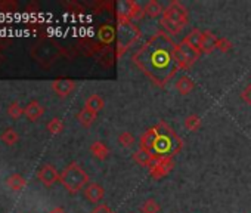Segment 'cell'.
<instances>
[{"label":"cell","instance_id":"1","mask_svg":"<svg viewBox=\"0 0 251 213\" xmlns=\"http://www.w3.org/2000/svg\"><path fill=\"white\" fill-rule=\"evenodd\" d=\"M133 62L158 86L169 83L180 70L177 45L166 31H157L133 55Z\"/></svg>","mask_w":251,"mask_h":213},{"label":"cell","instance_id":"2","mask_svg":"<svg viewBox=\"0 0 251 213\" xmlns=\"http://www.w3.org/2000/svg\"><path fill=\"white\" fill-rule=\"evenodd\" d=\"M155 128H157V136H155L152 154L158 156V157H172L173 159L183 148L182 138L172 129V126H169L164 122H160Z\"/></svg>","mask_w":251,"mask_h":213},{"label":"cell","instance_id":"3","mask_svg":"<svg viewBox=\"0 0 251 213\" xmlns=\"http://www.w3.org/2000/svg\"><path fill=\"white\" fill-rule=\"evenodd\" d=\"M188 23H189V11L179 0L170 2V5L164 9L160 20L161 27L170 36H179L185 30Z\"/></svg>","mask_w":251,"mask_h":213},{"label":"cell","instance_id":"4","mask_svg":"<svg viewBox=\"0 0 251 213\" xmlns=\"http://www.w3.org/2000/svg\"><path fill=\"white\" fill-rule=\"evenodd\" d=\"M59 181L70 194H77L78 191L87 186L89 175L87 172H84V169L78 163L73 161L61 172Z\"/></svg>","mask_w":251,"mask_h":213},{"label":"cell","instance_id":"5","mask_svg":"<svg viewBox=\"0 0 251 213\" xmlns=\"http://www.w3.org/2000/svg\"><path fill=\"white\" fill-rule=\"evenodd\" d=\"M141 37V30L133 23H118L117 27V56H123Z\"/></svg>","mask_w":251,"mask_h":213},{"label":"cell","instance_id":"6","mask_svg":"<svg viewBox=\"0 0 251 213\" xmlns=\"http://www.w3.org/2000/svg\"><path fill=\"white\" fill-rule=\"evenodd\" d=\"M115 15L118 23H133L136 20H141L145 12L144 8H141V5L135 0H123V2L117 3Z\"/></svg>","mask_w":251,"mask_h":213},{"label":"cell","instance_id":"7","mask_svg":"<svg viewBox=\"0 0 251 213\" xmlns=\"http://www.w3.org/2000/svg\"><path fill=\"white\" fill-rule=\"evenodd\" d=\"M200 56H201L200 48L183 37L182 42L177 45V61L180 70H189L200 59Z\"/></svg>","mask_w":251,"mask_h":213},{"label":"cell","instance_id":"8","mask_svg":"<svg viewBox=\"0 0 251 213\" xmlns=\"http://www.w3.org/2000/svg\"><path fill=\"white\" fill-rule=\"evenodd\" d=\"M175 167V160L172 157H158L155 156L152 163L150 164L148 170L150 175L154 179H163L164 176H167Z\"/></svg>","mask_w":251,"mask_h":213},{"label":"cell","instance_id":"9","mask_svg":"<svg viewBox=\"0 0 251 213\" xmlns=\"http://www.w3.org/2000/svg\"><path fill=\"white\" fill-rule=\"evenodd\" d=\"M37 178H39V181H40L43 185L52 186V185H55V184L59 181L61 173H58V170H56L52 164H43V166L39 169Z\"/></svg>","mask_w":251,"mask_h":213},{"label":"cell","instance_id":"10","mask_svg":"<svg viewBox=\"0 0 251 213\" xmlns=\"http://www.w3.org/2000/svg\"><path fill=\"white\" fill-rule=\"evenodd\" d=\"M217 40H219V37L214 33H211L210 30L202 31L201 40H200V46H198L200 48V52L201 53H205V55L214 52L217 49Z\"/></svg>","mask_w":251,"mask_h":213},{"label":"cell","instance_id":"11","mask_svg":"<svg viewBox=\"0 0 251 213\" xmlns=\"http://www.w3.org/2000/svg\"><path fill=\"white\" fill-rule=\"evenodd\" d=\"M75 89V81L71 79H56L52 81V90L59 98H67Z\"/></svg>","mask_w":251,"mask_h":213},{"label":"cell","instance_id":"12","mask_svg":"<svg viewBox=\"0 0 251 213\" xmlns=\"http://www.w3.org/2000/svg\"><path fill=\"white\" fill-rule=\"evenodd\" d=\"M105 195V189L98 182H89L87 186L84 188V197L89 203L98 204Z\"/></svg>","mask_w":251,"mask_h":213},{"label":"cell","instance_id":"13","mask_svg":"<svg viewBox=\"0 0 251 213\" xmlns=\"http://www.w3.org/2000/svg\"><path fill=\"white\" fill-rule=\"evenodd\" d=\"M43 114H45V106H43L37 99L30 101V102L24 106V116H25L30 122H37Z\"/></svg>","mask_w":251,"mask_h":213},{"label":"cell","instance_id":"14","mask_svg":"<svg viewBox=\"0 0 251 213\" xmlns=\"http://www.w3.org/2000/svg\"><path fill=\"white\" fill-rule=\"evenodd\" d=\"M155 136H157V128H151L147 132H144L139 138V150H144L150 154H152L154 151V142H155Z\"/></svg>","mask_w":251,"mask_h":213},{"label":"cell","instance_id":"15","mask_svg":"<svg viewBox=\"0 0 251 213\" xmlns=\"http://www.w3.org/2000/svg\"><path fill=\"white\" fill-rule=\"evenodd\" d=\"M90 154L96 159V160H100V161H103V160H106L108 157H109V148L106 147V144L105 142H102V141H95V142H92V145H90Z\"/></svg>","mask_w":251,"mask_h":213},{"label":"cell","instance_id":"16","mask_svg":"<svg viewBox=\"0 0 251 213\" xmlns=\"http://www.w3.org/2000/svg\"><path fill=\"white\" fill-rule=\"evenodd\" d=\"M6 185L14 191V192H20V191H24L25 186H27V179L20 175V173H12L8 176L6 179Z\"/></svg>","mask_w":251,"mask_h":213},{"label":"cell","instance_id":"17","mask_svg":"<svg viewBox=\"0 0 251 213\" xmlns=\"http://www.w3.org/2000/svg\"><path fill=\"white\" fill-rule=\"evenodd\" d=\"M96 119H98V114L93 113L92 110L86 108V106H83V108H81V110L78 111V114H77V120H78V123H80L83 128H90V126L95 123Z\"/></svg>","mask_w":251,"mask_h":213},{"label":"cell","instance_id":"18","mask_svg":"<svg viewBox=\"0 0 251 213\" xmlns=\"http://www.w3.org/2000/svg\"><path fill=\"white\" fill-rule=\"evenodd\" d=\"M84 106H86V108H89V110H92L93 113H96V114H98L99 111H102V110H103L105 101L102 99V96H99V95L93 93V95L87 96V99H86V102H84Z\"/></svg>","mask_w":251,"mask_h":213},{"label":"cell","instance_id":"19","mask_svg":"<svg viewBox=\"0 0 251 213\" xmlns=\"http://www.w3.org/2000/svg\"><path fill=\"white\" fill-rule=\"evenodd\" d=\"M175 87H176V90H177L180 95H188V93H191V92L194 90L195 83H194V80H192L191 77L182 76V77H179V80L176 81Z\"/></svg>","mask_w":251,"mask_h":213},{"label":"cell","instance_id":"20","mask_svg":"<svg viewBox=\"0 0 251 213\" xmlns=\"http://www.w3.org/2000/svg\"><path fill=\"white\" fill-rule=\"evenodd\" d=\"M144 12L150 18H157V17L163 15L164 9H163L161 3L157 2V0H150V2H147V5L144 6Z\"/></svg>","mask_w":251,"mask_h":213},{"label":"cell","instance_id":"21","mask_svg":"<svg viewBox=\"0 0 251 213\" xmlns=\"http://www.w3.org/2000/svg\"><path fill=\"white\" fill-rule=\"evenodd\" d=\"M154 157H155L154 154H150V153H147L144 150H138V151L133 153V160L139 166H142V167H150V164L152 163Z\"/></svg>","mask_w":251,"mask_h":213},{"label":"cell","instance_id":"22","mask_svg":"<svg viewBox=\"0 0 251 213\" xmlns=\"http://www.w3.org/2000/svg\"><path fill=\"white\" fill-rule=\"evenodd\" d=\"M0 139H2V142H3L5 145L12 147V145H15V144L20 141V135H18V132H17L15 129L8 128V129H5V131L2 132V135H0Z\"/></svg>","mask_w":251,"mask_h":213},{"label":"cell","instance_id":"23","mask_svg":"<svg viewBox=\"0 0 251 213\" xmlns=\"http://www.w3.org/2000/svg\"><path fill=\"white\" fill-rule=\"evenodd\" d=\"M183 126L188 132H197L201 128V117L198 114H189L185 119Z\"/></svg>","mask_w":251,"mask_h":213},{"label":"cell","instance_id":"24","mask_svg":"<svg viewBox=\"0 0 251 213\" xmlns=\"http://www.w3.org/2000/svg\"><path fill=\"white\" fill-rule=\"evenodd\" d=\"M8 116L12 120H18L21 116H24V106L20 104V101H14L8 105Z\"/></svg>","mask_w":251,"mask_h":213},{"label":"cell","instance_id":"25","mask_svg":"<svg viewBox=\"0 0 251 213\" xmlns=\"http://www.w3.org/2000/svg\"><path fill=\"white\" fill-rule=\"evenodd\" d=\"M64 128H65V125H64L62 119H59V117L50 119V120L48 122V125H46L48 132L52 133V135H59V133H62Z\"/></svg>","mask_w":251,"mask_h":213},{"label":"cell","instance_id":"26","mask_svg":"<svg viewBox=\"0 0 251 213\" xmlns=\"http://www.w3.org/2000/svg\"><path fill=\"white\" fill-rule=\"evenodd\" d=\"M117 141H118V144H120L123 148H132V147L135 145V142H136L135 136H133L129 131L121 132V133L118 135Z\"/></svg>","mask_w":251,"mask_h":213},{"label":"cell","instance_id":"27","mask_svg":"<svg viewBox=\"0 0 251 213\" xmlns=\"http://www.w3.org/2000/svg\"><path fill=\"white\" fill-rule=\"evenodd\" d=\"M160 204L155 198H148L144 201V204L141 206V213H158L160 212Z\"/></svg>","mask_w":251,"mask_h":213},{"label":"cell","instance_id":"28","mask_svg":"<svg viewBox=\"0 0 251 213\" xmlns=\"http://www.w3.org/2000/svg\"><path fill=\"white\" fill-rule=\"evenodd\" d=\"M20 5L15 0H0V11L2 12H17Z\"/></svg>","mask_w":251,"mask_h":213},{"label":"cell","instance_id":"29","mask_svg":"<svg viewBox=\"0 0 251 213\" xmlns=\"http://www.w3.org/2000/svg\"><path fill=\"white\" fill-rule=\"evenodd\" d=\"M217 49H219L220 52H223V53L229 52V51L232 49L230 40L226 39V37H219V40H217Z\"/></svg>","mask_w":251,"mask_h":213},{"label":"cell","instance_id":"30","mask_svg":"<svg viewBox=\"0 0 251 213\" xmlns=\"http://www.w3.org/2000/svg\"><path fill=\"white\" fill-rule=\"evenodd\" d=\"M241 99L247 104V105H250L251 106V83H248L242 90H241Z\"/></svg>","mask_w":251,"mask_h":213},{"label":"cell","instance_id":"31","mask_svg":"<svg viewBox=\"0 0 251 213\" xmlns=\"http://www.w3.org/2000/svg\"><path fill=\"white\" fill-rule=\"evenodd\" d=\"M90 213H115L108 204H105V203H100V204H98Z\"/></svg>","mask_w":251,"mask_h":213},{"label":"cell","instance_id":"32","mask_svg":"<svg viewBox=\"0 0 251 213\" xmlns=\"http://www.w3.org/2000/svg\"><path fill=\"white\" fill-rule=\"evenodd\" d=\"M8 45H9V40H6V39H0V52H2Z\"/></svg>","mask_w":251,"mask_h":213},{"label":"cell","instance_id":"33","mask_svg":"<svg viewBox=\"0 0 251 213\" xmlns=\"http://www.w3.org/2000/svg\"><path fill=\"white\" fill-rule=\"evenodd\" d=\"M49 213H67L62 207H55V209H52Z\"/></svg>","mask_w":251,"mask_h":213},{"label":"cell","instance_id":"34","mask_svg":"<svg viewBox=\"0 0 251 213\" xmlns=\"http://www.w3.org/2000/svg\"><path fill=\"white\" fill-rule=\"evenodd\" d=\"M3 62V55H2V52H0V64Z\"/></svg>","mask_w":251,"mask_h":213}]
</instances>
